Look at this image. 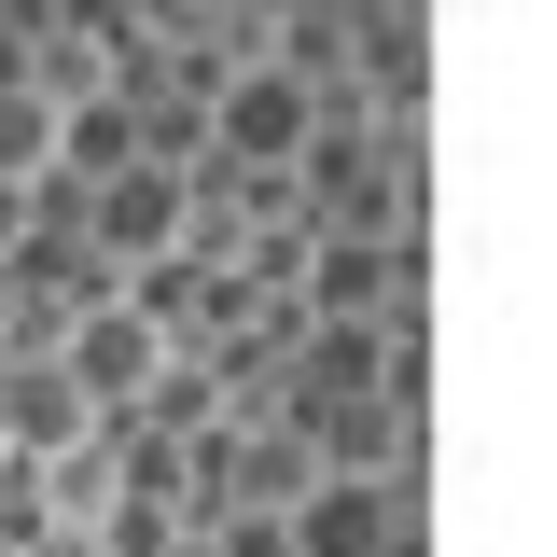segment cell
<instances>
[{
  "mask_svg": "<svg viewBox=\"0 0 557 557\" xmlns=\"http://www.w3.org/2000/svg\"><path fill=\"white\" fill-rule=\"evenodd\" d=\"M307 126H321L307 70H278V57H223V84H209V112H196V153H209V168H265V182H293Z\"/></svg>",
  "mask_w": 557,
  "mask_h": 557,
  "instance_id": "obj_1",
  "label": "cell"
},
{
  "mask_svg": "<svg viewBox=\"0 0 557 557\" xmlns=\"http://www.w3.org/2000/svg\"><path fill=\"white\" fill-rule=\"evenodd\" d=\"M57 362L84 376V405H98V418H126V405H139V376L168 362V335L139 321V307H126V278H112V293H98V307H84V321L57 335Z\"/></svg>",
  "mask_w": 557,
  "mask_h": 557,
  "instance_id": "obj_2",
  "label": "cell"
},
{
  "mask_svg": "<svg viewBox=\"0 0 557 557\" xmlns=\"http://www.w3.org/2000/svg\"><path fill=\"white\" fill-rule=\"evenodd\" d=\"M42 168H57V98L14 70L0 84V182H42Z\"/></svg>",
  "mask_w": 557,
  "mask_h": 557,
  "instance_id": "obj_3",
  "label": "cell"
},
{
  "mask_svg": "<svg viewBox=\"0 0 557 557\" xmlns=\"http://www.w3.org/2000/svg\"><path fill=\"white\" fill-rule=\"evenodd\" d=\"M0 557H98V530H84V516H14Z\"/></svg>",
  "mask_w": 557,
  "mask_h": 557,
  "instance_id": "obj_4",
  "label": "cell"
}]
</instances>
